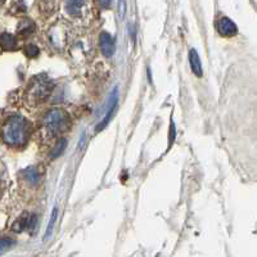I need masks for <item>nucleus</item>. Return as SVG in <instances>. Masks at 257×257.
<instances>
[{
	"label": "nucleus",
	"mask_w": 257,
	"mask_h": 257,
	"mask_svg": "<svg viewBox=\"0 0 257 257\" xmlns=\"http://www.w3.org/2000/svg\"><path fill=\"white\" fill-rule=\"evenodd\" d=\"M31 134V125L22 116L9 117L2 128L3 141L9 146H24Z\"/></svg>",
	"instance_id": "obj_1"
},
{
	"label": "nucleus",
	"mask_w": 257,
	"mask_h": 257,
	"mask_svg": "<svg viewBox=\"0 0 257 257\" xmlns=\"http://www.w3.org/2000/svg\"><path fill=\"white\" fill-rule=\"evenodd\" d=\"M53 90V84L47 76H36L31 80L30 86L27 89V99L29 102L38 104V103L47 100L48 96L50 95Z\"/></svg>",
	"instance_id": "obj_2"
},
{
	"label": "nucleus",
	"mask_w": 257,
	"mask_h": 257,
	"mask_svg": "<svg viewBox=\"0 0 257 257\" xmlns=\"http://www.w3.org/2000/svg\"><path fill=\"white\" fill-rule=\"evenodd\" d=\"M70 116L61 109H52L44 117V125L52 134H61L70 127Z\"/></svg>",
	"instance_id": "obj_3"
},
{
	"label": "nucleus",
	"mask_w": 257,
	"mask_h": 257,
	"mask_svg": "<svg viewBox=\"0 0 257 257\" xmlns=\"http://www.w3.org/2000/svg\"><path fill=\"white\" fill-rule=\"evenodd\" d=\"M36 222H38V217L35 216V215H30V216H21L20 219L17 220V221L13 224L12 229L13 231H16V233H21V231L24 230H31L32 228H35L36 226Z\"/></svg>",
	"instance_id": "obj_4"
},
{
	"label": "nucleus",
	"mask_w": 257,
	"mask_h": 257,
	"mask_svg": "<svg viewBox=\"0 0 257 257\" xmlns=\"http://www.w3.org/2000/svg\"><path fill=\"white\" fill-rule=\"evenodd\" d=\"M217 30L224 36H234L237 35L238 32V27L228 17H222L217 21Z\"/></svg>",
	"instance_id": "obj_5"
},
{
	"label": "nucleus",
	"mask_w": 257,
	"mask_h": 257,
	"mask_svg": "<svg viewBox=\"0 0 257 257\" xmlns=\"http://www.w3.org/2000/svg\"><path fill=\"white\" fill-rule=\"evenodd\" d=\"M117 98H118V95H117V89H114L113 93L111 94V98H109V108H108V112H107V114L104 116V118H103L102 121H100V123L98 126H96V132H100V130H103V128L105 127V126L108 125L109 121L112 120V117H113V113L114 111H116V105H117Z\"/></svg>",
	"instance_id": "obj_6"
},
{
	"label": "nucleus",
	"mask_w": 257,
	"mask_h": 257,
	"mask_svg": "<svg viewBox=\"0 0 257 257\" xmlns=\"http://www.w3.org/2000/svg\"><path fill=\"white\" fill-rule=\"evenodd\" d=\"M100 48L105 57H111L114 53V39L108 32H103L100 35Z\"/></svg>",
	"instance_id": "obj_7"
},
{
	"label": "nucleus",
	"mask_w": 257,
	"mask_h": 257,
	"mask_svg": "<svg viewBox=\"0 0 257 257\" xmlns=\"http://www.w3.org/2000/svg\"><path fill=\"white\" fill-rule=\"evenodd\" d=\"M24 178L25 180L29 183L30 185H38L40 183L41 174L38 170V167H29V169L24 170Z\"/></svg>",
	"instance_id": "obj_8"
},
{
	"label": "nucleus",
	"mask_w": 257,
	"mask_h": 257,
	"mask_svg": "<svg viewBox=\"0 0 257 257\" xmlns=\"http://www.w3.org/2000/svg\"><path fill=\"white\" fill-rule=\"evenodd\" d=\"M0 47L4 50H15L17 48V40L12 34L8 32H3L0 35Z\"/></svg>",
	"instance_id": "obj_9"
},
{
	"label": "nucleus",
	"mask_w": 257,
	"mask_h": 257,
	"mask_svg": "<svg viewBox=\"0 0 257 257\" xmlns=\"http://www.w3.org/2000/svg\"><path fill=\"white\" fill-rule=\"evenodd\" d=\"M189 62L190 66H192V71L194 72V75H197L198 77L202 76V66L201 61H199V56L196 49L189 50Z\"/></svg>",
	"instance_id": "obj_10"
},
{
	"label": "nucleus",
	"mask_w": 257,
	"mask_h": 257,
	"mask_svg": "<svg viewBox=\"0 0 257 257\" xmlns=\"http://www.w3.org/2000/svg\"><path fill=\"white\" fill-rule=\"evenodd\" d=\"M66 147H67V141H66L64 138H61V139H59V141L56 143V146L53 147L52 155H50V157L52 158L59 157V156L63 153L64 149H66Z\"/></svg>",
	"instance_id": "obj_11"
},
{
	"label": "nucleus",
	"mask_w": 257,
	"mask_h": 257,
	"mask_svg": "<svg viewBox=\"0 0 257 257\" xmlns=\"http://www.w3.org/2000/svg\"><path fill=\"white\" fill-rule=\"evenodd\" d=\"M34 29H35V25L32 24L30 20H25L22 22V27H21L18 32H20L21 36H29L34 32Z\"/></svg>",
	"instance_id": "obj_12"
},
{
	"label": "nucleus",
	"mask_w": 257,
	"mask_h": 257,
	"mask_svg": "<svg viewBox=\"0 0 257 257\" xmlns=\"http://www.w3.org/2000/svg\"><path fill=\"white\" fill-rule=\"evenodd\" d=\"M84 6V3L82 2H67V4H66V8H67L68 12L71 13V15H77L80 11V8Z\"/></svg>",
	"instance_id": "obj_13"
},
{
	"label": "nucleus",
	"mask_w": 257,
	"mask_h": 257,
	"mask_svg": "<svg viewBox=\"0 0 257 257\" xmlns=\"http://www.w3.org/2000/svg\"><path fill=\"white\" fill-rule=\"evenodd\" d=\"M57 216H58V210H57V208H54V210H53V212H52V217H50L49 224H48L47 233H45V239L50 237V234H52V231H53V228H54V224H56Z\"/></svg>",
	"instance_id": "obj_14"
},
{
	"label": "nucleus",
	"mask_w": 257,
	"mask_h": 257,
	"mask_svg": "<svg viewBox=\"0 0 257 257\" xmlns=\"http://www.w3.org/2000/svg\"><path fill=\"white\" fill-rule=\"evenodd\" d=\"M13 244H15V242L11 238H2L0 239V254L6 253L8 249L12 248Z\"/></svg>",
	"instance_id": "obj_15"
},
{
	"label": "nucleus",
	"mask_w": 257,
	"mask_h": 257,
	"mask_svg": "<svg viewBox=\"0 0 257 257\" xmlns=\"http://www.w3.org/2000/svg\"><path fill=\"white\" fill-rule=\"evenodd\" d=\"M25 54H26L29 58H35V57L39 56V48L36 47V45H27L26 48H25Z\"/></svg>",
	"instance_id": "obj_16"
},
{
	"label": "nucleus",
	"mask_w": 257,
	"mask_h": 257,
	"mask_svg": "<svg viewBox=\"0 0 257 257\" xmlns=\"http://www.w3.org/2000/svg\"><path fill=\"white\" fill-rule=\"evenodd\" d=\"M170 133H171V134H170V144L173 143V141H174V135H175V127H174V123H171V127H170Z\"/></svg>",
	"instance_id": "obj_17"
}]
</instances>
